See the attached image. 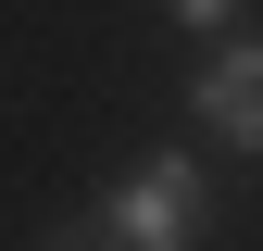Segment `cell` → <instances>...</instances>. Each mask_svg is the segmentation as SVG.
I'll return each instance as SVG.
<instances>
[{"label":"cell","instance_id":"cell-1","mask_svg":"<svg viewBox=\"0 0 263 251\" xmlns=\"http://www.w3.org/2000/svg\"><path fill=\"white\" fill-rule=\"evenodd\" d=\"M101 226H113V251H201L213 239V176L188 164V151H151V164L101 201Z\"/></svg>","mask_w":263,"mask_h":251},{"label":"cell","instance_id":"cell-4","mask_svg":"<svg viewBox=\"0 0 263 251\" xmlns=\"http://www.w3.org/2000/svg\"><path fill=\"white\" fill-rule=\"evenodd\" d=\"M38 251H113V226H101V213H76V226H50Z\"/></svg>","mask_w":263,"mask_h":251},{"label":"cell","instance_id":"cell-2","mask_svg":"<svg viewBox=\"0 0 263 251\" xmlns=\"http://www.w3.org/2000/svg\"><path fill=\"white\" fill-rule=\"evenodd\" d=\"M188 126H213V151H263V38H201V63H188Z\"/></svg>","mask_w":263,"mask_h":251},{"label":"cell","instance_id":"cell-3","mask_svg":"<svg viewBox=\"0 0 263 251\" xmlns=\"http://www.w3.org/2000/svg\"><path fill=\"white\" fill-rule=\"evenodd\" d=\"M163 13H176L188 38H226V25H238V0H163Z\"/></svg>","mask_w":263,"mask_h":251}]
</instances>
